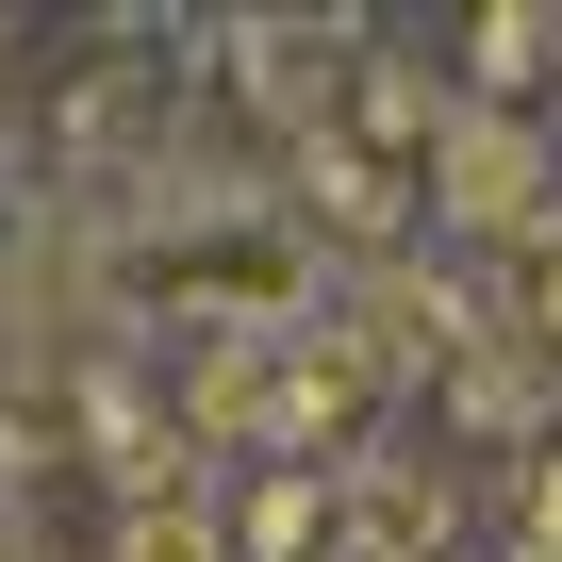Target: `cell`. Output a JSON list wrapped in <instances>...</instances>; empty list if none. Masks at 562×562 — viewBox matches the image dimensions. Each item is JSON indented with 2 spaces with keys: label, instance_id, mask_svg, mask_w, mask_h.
Masks as SVG:
<instances>
[{
  "label": "cell",
  "instance_id": "6",
  "mask_svg": "<svg viewBox=\"0 0 562 562\" xmlns=\"http://www.w3.org/2000/svg\"><path fill=\"white\" fill-rule=\"evenodd\" d=\"M116 562H232V529H215L199 496H133V513H116Z\"/></svg>",
  "mask_w": 562,
  "mask_h": 562
},
{
  "label": "cell",
  "instance_id": "4",
  "mask_svg": "<svg viewBox=\"0 0 562 562\" xmlns=\"http://www.w3.org/2000/svg\"><path fill=\"white\" fill-rule=\"evenodd\" d=\"M562 50V18H529V0H496V18H463V116H496L529 67Z\"/></svg>",
  "mask_w": 562,
  "mask_h": 562
},
{
  "label": "cell",
  "instance_id": "2",
  "mask_svg": "<svg viewBox=\"0 0 562 562\" xmlns=\"http://www.w3.org/2000/svg\"><path fill=\"white\" fill-rule=\"evenodd\" d=\"M299 199H315L331 232H364V248H381V232L414 215V199H397V166H381L364 133H315V149H299Z\"/></svg>",
  "mask_w": 562,
  "mask_h": 562
},
{
  "label": "cell",
  "instance_id": "1",
  "mask_svg": "<svg viewBox=\"0 0 562 562\" xmlns=\"http://www.w3.org/2000/svg\"><path fill=\"white\" fill-rule=\"evenodd\" d=\"M430 199H447L463 232H546V149H529L513 116H463V133L430 149Z\"/></svg>",
  "mask_w": 562,
  "mask_h": 562
},
{
  "label": "cell",
  "instance_id": "7",
  "mask_svg": "<svg viewBox=\"0 0 562 562\" xmlns=\"http://www.w3.org/2000/svg\"><path fill=\"white\" fill-rule=\"evenodd\" d=\"M529 562H562V463L529 480Z\"/></svg>",
  "mask_w": 562,
  "mask_h": 562
},
{
  "label": "cell",
  "instance_id": "5",
  "mask_svg": "<svg viewBox=\"0 0 562 562\" xmlns=\"http://www.w3.org/2000/svg\"><path fill=\"white\" fill-rule=\"evenodd\" d=\"M299 546H331V480H265L248 529H232V562H299Z\"/></svg>",
  "mask_w": 562,
  "mask_h": 562
},
{
  "label": "cell",
  "instance_id": "3",
  "mask_svg": "<svg viewBox=\"0 0 562 562\" xmlns=\"http://www.w3.org/2000/svg\"><path fill=\"white\" fill-rule=\"evenodd\" d=\"M182 430H281V331H232V348L182 381Z\"/></svg>",
  "mask_w": 562,
  "mask_h": 562
}]
</instances>
